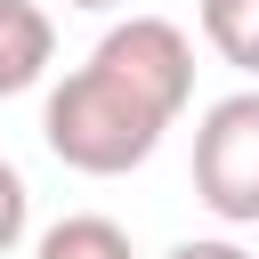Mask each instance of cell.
I'll list each match as a JSON object with an SVG mask.
<instances>
[{"label":"cell","instance_id":"obj_2","mask_svg":"<svg viewBox=\"0 0 259 259\" xmlns=\"http://www.w3.org/2000/svg\"><path fill=\"white\" fill-rule=\"evenodd\" d=\"M194 202L219 227H259V81L202 105V121H194Z\"/></svg>","mask_w":259,"mask_h":259},{"label":"cell","instance_id":"obj_6","mask_svg":"<svg viewBox=\"0 0 259 259\" xmlns=\"http://www.w3.org/2000/svg\"><path fill=\"white\" fill-rule=\"evenodd\" d=\"M32 259H138V251H130V235H121L105 210H73V219L40 227Z\"/></svg>","mask_w":259,"mask_h":259},{"label":"cell","instance_id":"obj_9","mask_svg":"<svg viewBox=\"0 0 259 259\" xmlns=\"http://www.w3.org/2000/svg\"><path fill=\"white\" fill-rule=\"evenodd\" d=\"M65 8H121V0H65Z\"/></svg>","mask_w":259,"mask_h":259},{"label":"cell","instance_id":"obj_1","mask_svg":"<svg viewBox=\"0 0 259 259\" xmlns=\"http://www.w3.org/2000/svg\"><path fill=\"white\" fill-rule=\"evenodd\" d=\"M162 130H170V113H162L146 89H130L113 65H97V57H81V65L49 89V105H40L49 154H57L65 170H81V178H130V170L162 146Z\"/></svg>","mask_w":259,"mask_h":259},{"label":"cell","instance_id":"obj_7","mask_svg":"<svg viewBox=\"0 0 259 259\" xmlns=\"http://www.w3.org/2000/svg\"><path fill=\"white\" fill-rule=\"evenodd\" d=\"M24 235H32V186H24V170L0 154V259H8Z\"/></svg>","mask_w":259,"mask_h":259},{"label":"cell","instance_id":"obj_5","mask_svg":"<svg viewBox=\"0 0 259 259\" xmlns=\"http://www.w3.org/2000/svg\"><path fill=\"white\" fill-rule=\"evenodd\" d=\"M202 40L219 65H235L243 81H259V0H202Z\"/></svg>","mask_w":259,"mask_h":259},{"label":"cell","instance_id":"obj_3","mask_svg":"<svg viewBox=\"0 0 259 259\" xmlns=\"http://www.w3.org/2000/svg\"><path fill=\"white\" fill-rule=\"evenodd\" d=\"M89 57L113 65L130 89H146L170 121L194 105V40H186V24H170V16H121V24L97 32Z\"/></svg>","mask_w":259,"mask_h":259},{"label":"cell","instance_id":"obj_4","mask_svg":"<svg viewBox=\"0 0 259 259\" xmlns=\"http://www.w3.org/2000/svg\"><path fill=\"white\" fill-rule=\"evenodd\" d=\"M57 57V24L40 0H0V97H24Z\"/></svg>","mask_w":259,"mask_h":259},{"label":"cell","instance_id":"obj_8","mask_svg":"<svg viewBox=\"0 0 259 259\" xmlns=\"http://www.w3.org/2000/svg\"><path fill=\"white\" fill-rule=\"evenodd\" d=\"M162 259H251L235 235H186V243H170Z\"/></svg>","mask_w":259,"mask_h":259}]
</instances>
